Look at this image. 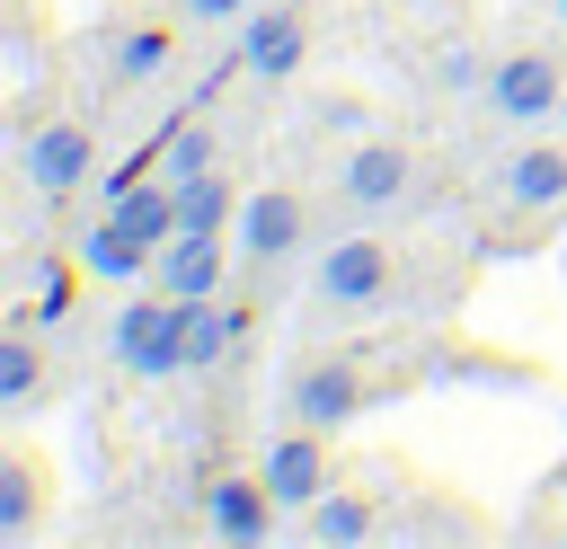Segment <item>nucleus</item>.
<instances>
[{"instance_id":"obj_1","label":"nucleus","mask_w":567,"mask_h":549,"mask_svg":"<svg viewBox=\"0 0 567 549\" xmlns=\"http://www.w3.org/2000/svg\"><path fill=\"white\" fill-rule=\"evenodd\" d=\"M168 230H177V186L168 177H142V186L106 195V213L80 230V274L89 283H142L159 266Z\"/></svg>"},{"instance_id":"obj_2","label":"nucleus","mask_w":567,"mask_h":549,"mask_svg":"<svg viewBox=\"0 0 567 549\" xmlns=\"http://www.w3.org/2000/svg\"><path fill=\"white\" fill-rule=\"evenodd\" d=\"M106 363L124 372V381H168V372H186V301L177 292H133L115 319H106Z\"/></svg>"},{"instance_id":"obj_3","label":"nucleus","mask_w":567,"mask_h":549,"mask_svg":"<svg viewBox=\"0 0 567 549\" xmlns=\"http://www.w3.org/2000/svg\"><path fill=\"white\" fill-rule=\"evenodd\" d=\"M390 283H399V257H390V239H372V230H346V239H328V248L310 257V310H328V319L381 310Z\"/></svg>"},{"instance_id":"obj_4","label":"nucleus","mask_w":567,"mask_h":549,"mask_svg":"<svg viewBox=\"0 0 567 549\" xmlns=\"http://www.w3.org/2000/svg\"><path fill=\"white\" fill-rule=\"evenodd\" d=\"M381 398V381L363 372V354H301L292 372H284V425H319V434H337V425H354L363 407Z\"/></svg>"},{"instance_id":"obj_5","label":"nucleus","mask_w":567,"mask_h":549,"mask_svg":"<svg viewBox=\"0 0 567 549\" xmlns=\"http://www.w3.org/2000/svg\"><path fill=\"white\" fill-rule=\"evenodd\" d=\"M478 106H487V124L532 133V124H549V115L567 106V62H558L549 44L496 53V62H487V80H478Z\"/></svg>"},{"instance_id":"obj_6","label":"nucleus","mask_w":567,"mask_h":549,"mask_svg":"<svg viewBox=\"0 0 567 549\" xmlns=\"http://www.w3.org/2000/svg\"><path fill=\"white\" fill-rule=\"evenodd\" d=\"M18 177L44 195V204H71L89 177H97V133L80 115H35L18 133Z\"/></svg>"},{"instance_id":"obj_7","label":"nucleus","mask_w":567,"mask_h":549,"mask_svg":"<svg viewBox=\"0 0 567 549\" xmlns=\"http://www.w3.org/2000/svg\"><path fill=\"white\" fill-rule=\"evenodd\" d=\"M239 71L257 80V89H284V80H301V62H310V0H257L248 18H239Z\"/></svg>"},{"instance_id":"obj_8","label":"nucleus","mask_w":567,"mask_h":549,"mask_svg":"<svg viewBox=\"0 0 567 549\" xmlns=\"http://www.w3.org/2000/svg\"><path fill=\"white\" fill-rule=\"evenodd\" d=\"M230 239H239V266H248V274L301 257V239H310V195H301V186H257V195H239Z\"/></svg>"},{"instance_id":"obj_9","label":"nucleus","mask_w":567,"mask_h":549,"mask_svg":"<svg viewBox=\"0 0 567 549\" xmlns=\"http://www.w3.org/2000/svg\"><path fill=\"white\" fill-rule=\"evenodd\" d=\"M195 505H204V531H213V540H230V549H257V540H275V522H284V505H275L266 469H257V478H248V469H213Z\"/></svg>"},{"instance_id":"obj_10","label":"nucleus","mask_w":567,"mask_h":549,"mask_svg":"<svg viewBox=\"0 0 567 549\" xmlns=\"http://www.w3.org/2000/svg\"><path fill=\"white\" fill-rule=\"evenodd\" d=\"M408 142H354L346 159H337V204L354 213V221H381V213H399L408 204Z\"/></svg>"},{"instance_id":"obj_11","label":"nucleus","mask_w":567,"mask_h":549,"mask_svg":"<svg viewBox=\"0 0 567 549\" xmlns=\"http://www.w3.org/2000/svg\"><path fill=\"white\" fill-rule=\"evenodd\" d=\"M168 62H177V27L168 18H124V27L97 35V80L106 89H151V80H168Z\"/></svg>"},{"instance_id":"obj_12","label":"nucleus","mask_w":567,"mask_h":549,"mask_svg":"<svg viewBox=\"0 0 567 549\" xmlns=\"http://www.w3.org/2000/svg\"><path fill=\"white\" fill-rule=\"evenodd\" d=\"M487 195L505 213H558L567 204V142H514L487 177Z\"/></svg>"},{"instance_id":"obj_13","label":"nucleus","mask_w":567,"mask_h":549,"mask_svg":"<svg viewBox=\"0 0 567 549\" xmlns=\"http://www.w3.org/2000/svg\"><path fill=\"white\" fill-rule=\"evenodd\" d=\"M230 230H168V248H159V266H151V283L159 292H177V301H213L221 292V274H230Z\"/></svg>"},{"instance_id":"obj_14","label":"nucleus","mask_w":567,"mask_h":549,"mask_svg":"<svg viewBox=\"0 0 567 549\" xmlns=\"http://www.w3.org/2000/svg\"><path fill=\"white\" fill-rule=\"evenodd\" d=\"M257 469H266L275 505H319V496H328V434H319V425H284Z\"/></svg>"},{"instance_id":"obj_15","label":"nucleus","mask_w":567,"mask_h":549,"mask_svg":"<svg viewBox=\"0 0 567 549\" xmlns=\"http://www.w3.org/2000/svg\"><path fill=\"white\" fill-rule=\"evenodd\" d=\"M44 390H53V363H44L35 328L18 319V328L0 336V425H27V416L44 407Z\"/></svg>"},{"instance_id":"obj_16","label":"nucleus","mask_w":567,"mask_h":549,"mask_svg":"<svg viewBox=\"0 0 567 549\" xmlns=\"http://www.w3.org/2000/svg\"><path fill=\"white\" fill-rule=\"evenodd\" d=\"M239 328H248V310L239 301H186V372H221L230 363V345H239Z\"/></svg>"},{"instance_id":"obj_17","label":"nucleus","mask_w":567,"mask_h":549,"mask_svg":"<svg viewBox=\"0 0 567 549\" xmlns=\"http://www.w3.org/2000/svg\"><path fill=\"white\" fill-rule=\"evenodd\" d=\"M310 540H319V549H363V540H381V514H372V496H354V487H328V496L310 505Z\"/></svg>"},{"instance_id":"obj_18","label":"nucleus","mask_w":567,"mask_h":549,"mask_svg":"<svg viewBox=\"0 0 567 549\" xmlns=\"http://www.w3.org/2000/svg\"><path fill=\"white\" fill-rule=\"evenodd\" d=\"M230 221H239V195H230V177H221V168L177 177V230H230Z\"/></svg>"},{"instance_id":"obj_19","label":"nucleus","mask_w":567,"mask_h":549,"mask_svg":"<svg viewBox=\"0 0 567 549\" xmlns=\"http://www.w3.org/2000/svg\"><path fill=\"white\" fill-rule=\"evenodd\" d=\"M204 168H221V142H213L204 124H177V133H168V151H159V177L177 186V177H204Z\"/></svg>"},{"instance_id":"obj_20","label":"nucleus","mask_w":567,"mask_h":549,"mask_svg":"<svg viewBox=\"0 0 567 549\" xmlns=\"http://www.w3.org/2000/svg\"><path fill=\"white\" fill-rule=\"evenodd\" d=\"M27 522H35V460L9 452V460H0V540L27 531Z\"/></svg>"},{"instance_id":"obj_21","label":"nucleus","mask_w":567,"mask_h":549,"mask_svg":"<svg viewBox=\"0 0 567 549\" xmlns=\"http://www.w3.org/2000/svg\"><path fill=\"white\" fill-rule=\"evenodd\" d=\"M71 266H80V257H71ZM71 266H53V257L35 266V301H27V328H53V319H71V310H80V292H71Z\"/></svg>"},{"instance_id":"obj_22","label":"nucleus","mask_w":567,"mask_h":549,"mask_svg":"<svg viewBox=\"0 0 567 549\" xmlns=\"http://www.w3.org/2000/svg\"><path fill=\"white\" fill-rule=\"evenodd\" d=\"M425 80H434L443 97H461V89H478V80H487V62H478V44H443V53L425 62Z\"/></svg>"},{"instance_id":"obj_23","label":"nucleus","mask_w":567,"mask_h":549,"mask_svg":"<svg viewBox=\"0 0 567 549\" xmlns=\"http://www.w3.org/2000/svg\"><path fill=\"white\" fill-rule=\"evenodd\" d=\"M168 9H177L186 27H239V18L257 9V0H168Z\"/></svg>"},{"instance_id":"obj_24","label":"nucleus","mask_w":567,"mask_h":549,"mask_svg":"<svg viewBox=\"0 0 567 549\" xmlns=\"http://www.w3.org/2000/svg\"><path fill=\"white\" fill-rule=\"evenodd\" d=\"M549 18H558V27H567V0H549Z\"/></svg>"}]
</instances>
